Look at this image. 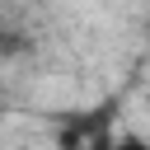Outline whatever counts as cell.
Here are the masks:
<instances>
[{
	"mask_svg": "<svg viewBox=\"0 0 150 150\" xmlns=\"http://www.w3.org/2000/svg\"><path fill=\"white\" fill-rule=\"evenodd\" d=\"M112 122H117V98L84 108V112H66L56 127V150H112L117 145Z\"/></svg>",
	"mask_w": 150,
	"mask_h": 150,
	"instance_id": "6da1fadb",
	"label": "cell"
},
{
	"mask_svg": "<svg viewBox=\"0 0 150 150\" xmlns=\"http://www.w3.org/2000/svg\"><path fill=\"white\" fill-rule=\"evenodd\" d=\"M28 42H23V33H0V56H14V52H23Z\"/></svg>",
	"mask_w": 150,
	"mask_h": 150,
	"instance_id": "7a4b0ae2",
	"label": "cell"
},
{
	"mask_svg": "<svg viewBox=\"0 0 150 150\" xmlns=\"http://www.w3.org/2000/svg\"><path fill=\"white\" fill-rule=\"evenodd\" d=\"M112 150H150V141H145V136H117Z\"/></svg>",
	"mask_w": 150,
	"mask_h": 150,
	"instance_id": "3957f363",
	"label": "cell"
}]
</instances>
